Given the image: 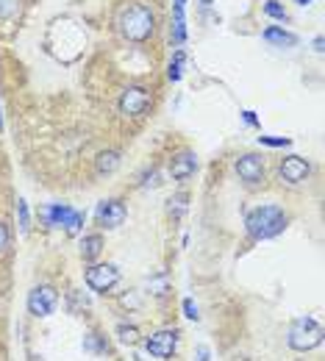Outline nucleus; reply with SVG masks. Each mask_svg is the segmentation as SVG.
I'll return each instance as SVG.
<instances>
[{
  "label": "nucleus",
  "mask_w": 325,
  "mask_h": 361,
  "mask_svg": "<svg viewBox=\"0 0 325 361\" xmlns=\"http://www.w3.org/2000/svg\"><path fill=\"white\" fill-rule=\"evenodd\" d=\"M125 214H128L125 203H123L120 197H109V200H100V203H97V209H94V223L100 228H106V231H111V228H120L125 223Z\"/></svg>",
  "instance_id": "obj_10"
},
{
  "label": "nucleus",
  "mask_w": 325,
  "mask_h": 361,
  "mask_svg": "<svg viewBox=\"0 0 325 361\" xmlns=\"http://www.w3.org/2000/svg\"><path fill=\"white\" fill-rule=\"evenodd\" d=\"M264 39H267V42H273V45H281V47L295 45V42H298V37H295V34H289V31H283V28H276V25L264 31Z\"/></svg>",
  "instance_id": "obj_16"
},
{
  "label": "nucleus",
  "mask_w": 325,
  "mask_h": 361,
  "mask_svg": "<svg viewBox=\"0 0 325 361\" xmlns=\"http://www.w3.org/2000/svg\"><path fill=\"white\" fill-rule=\"evenodd\" d=\"M186 6V0H176V8H184Z\"/></svg>",
  "instance_id": "obj_28"
},
{
  "label": "nucleus",
  "mask_w": 325,
  "mask_h": 361,
  "mask_svg": "<svg viewBox=\"0 0 325 361\" xmlns=\"http://www.w3.org/2000/svg\"><path fill=\"white\" fill-rule=\"evenodd\" d=\"M120 161H123V159H120L117 150H103V153L97 156V173H100V176H111V173L120 167Z\"/></svg>",
  "instance_id": "obj_15"
},
{
  "label": "nucleus",
  "mask_w": 325,
  "mask_h": 361,
  "mask_svg": "<svg viewBox=\"0 0 325 361\" xmlns=\"http://www.w3.org/2000/svg\"><path fill=\"white\" fill-rule=\"evenodd\" d=\"M25 306H28V314L34 317V319L50 317L56 312V306H59V292H56V286H50V283H37V286L28 292Z\"/></svg>",
  "instance_id": "obj_7"
},
{
  "label": "nucleus",
  "mask_w": 325,
  "mask_h": 361,
  "mask_svg": "<svg viewBox=\"0 0 325 361\" xmlns=\"http://www.w3.org/2000/svg\"><path fill=\"white\" fill-rule=\"evenodd\" d=\"M20 8H23V0H0V23L20 17Z\"/></svg>",
  "instance_id": "obj_19"
},
{
  "label": "nucleus",
  "mask_w": 325,
  "mask_h": 361,
  "mask_svg": "<svg viewBox=\"0 0 325 361\" xmlns=\"http://www.w3.org/2000/svg\"><path fill=\"white\" fill-rule=\"evenodd\" d=\"M0 131H3V117H0Z\"/></svg>",
  "instance_id": "obj_31"
},
{
  "label": "nucleus",
  "mask_w": 325,
  "mask_h": 361,
  "mask_svg": "<svg viewBox=\"0 0 325 361\" xmlns=\"http://www.w3.org/2000/svg\"><path fill=\"white\" fill-rule=\"evenodd\" d=\"M289 226V214L276 206V203H264L247 212L245 217V231L253 242H264V239H276Z\"/></svg>",
  "instance_id": "obj_1"
},
{
  "label": "nucleus",
  "mask_w": 325,
  "mask_h": 361,
  "mask_svg": "<svg viewBox=\"0 0 325 361\" xmlns=\"http://www.w3.org/2000/svg\"><path fill=\"white\" fill-rule=\"evenodd\" d=\"M186 200H189V195H186V192H178V195H173V197L167 200V203H170V206H167V212H170V217H173V220H181V217H184Z\"/></svg>",
  "instance_id": "obj_18"
},
{
  "label": "nucleus",
  "mask_w": 325,
  "mask_h": 361,
  "mask_svg": "<svg viewBox=\"0 0 325 361\" xmlns=\"http://www.w3.org/2000/svg\"><path fill=\"white\" fill-rule=\"evenodd\" d=\"M325 331L314 317H298L286 331V345L295 353H312L323 345Z\"/></svg>",
  "instance_id": "obj_3"
},
{
  "label": "nucleus",
  "mask_w": 325,
  "mask_h": 361,
  "mask_svg": "<svg viewBox=\"0 0 325 361\" xmlns=\"http://www.w3.org/2000/svg\"><path fill=\"white\" fill-rule=\"evenodd\" d=\"M84 350L92 353V356H103V353H109V342L100 334H87L84 336Z\"/></svg>",
  "instance_id": "obj_17"
},
{
  "label": "nucleus",
  "mask_w": 325,
  "mask_h": 361,
  "mask_svg": "<svg viewBox=\"0 0 325 361\" xmlns=\"http://www.w3.org/2000/svg\"><path fill=\"white\" fill-rule=\"evenodd\" d=\"M195 170H197V156H195L192 150H181V153H176V156L170 159V176L176 180L192 178Z\"/></svg>",
  "instance_id": "obj_12"
},
{
  "label": "nucleus",
  "mask_w": 325,
  "mask_h": 361,
  "mask_svg": "<svg viewBox=\"0 0 325 361\" xmlns=\"http://www.w3.org/2000/svg\"><path fill=\"white\" fill-rule=\"evenodd\" d=\"M184 314L189 317V319H200V314H197V306H195V300H192V298H186V300H184Z\"/></svg>",
  "instance_id": "obj_25"
},
{
  "label": "nucleus",
  "mask_w": 325,
  "mask_h": 361,
  "mask_svg": "<svg viewBox=\"0 0 325 361\" xmlns=\"http://www.w3.org/2000/svg\"><path fill=\"white\" fill-rule=\"evenodd\" d=\"M117 25H120V34L128 39V42H145L153 28H156V17H153V8L145 6V3H128L120 17H117Z\"/></svg>",
  "instance_id": "obj_2"
},
{
  "label": "nucleus",
  "mask_w": 325,
  "mask_h": 361,
  "mask_svg": "<svg viewBox=\"0 0 325 361\" xmlns=\"http://www.w3.org/2000/svg\"><path fill=\"white\" fill-rule=\"evenodd\" d=\"M197 361H209V348H206V345L197 348Z\"/></svg>",
  "instance_id": "obj_26"
},
{
  "label": "nucleus",
  "mask_w": 325,
  "mask_h": 361,
  "mask_svg": "<svg viewBox=\"0 0 325 361\" xmlns=\"http://www.w3.org/2000/svg\"><path fill=\"white\" fill-rule=\"evenodd\" d=\"M178 342H181V331L178 328H159V331H153L150 336L142 339V348L153 359L170 361L178 350Z\"/></svg>",
  "instance_id": "obj_4"
},
{
  "label": "nucleus",
  "mask_w": 325,
  "mask_h": 361,
  "mask_svg": "<svg viewBox=\"0 0 325 361\" xmlns=\"http://www.w3.org/2000/svg\"><path fill=\"white\" fill-rule=\"evenodd\" d=\"M242 117H245L247 126H256V114H253V111H242Z\"/></svg>",
  "instance_id": "obj_27"
},
{
  "label": "nucleus",
  "mask_w": 325,
  "mask_h": 361,
  "mask_svg": "<svg viewBox=\"0 0 325 361\" xmlns=\"http://www.w3.org/2000/svg\"><path fill=\"white\" fill-rule=\"evenodd\" d=\"M184 61H186V53H184V50H178V53H176V59L170 61V70H167L170 81H181V73H184Z\"/></svg>",
  "instance_id": "obj_20"
},
{
  "label": "nucleus",
  "mask_w": 325,
  "mask_h": 361,
  "mask_svg": "<svg viewBox=\"0 0 325 361\" xmlns=\"http://www.w3.org/2000/svg\"><path fill=\"white\" fill-rule=\"evenodd\" d=\"M153 106V92L147 87H128L120 94V114L123 117H142Z\"/></svg>",
  "instance_id": "obj_9"
},
{
  "label": "nucleus",
  "mask_w": 325,
  "mask_h": 361,
  "mask_svg": "<svg viewBox=\"0 0 325 361\" xmlns=\"http://www.w3.org/2000/svg\"><path fill=\"white\" fill-rule=\"evenodd\" d=\"M84 281H87V286L92 289L94 295H109V292L120 283V270H117V264L97 262V264H90V267H87Z\"/></svg>",
  "instance_id": "obj_6"
},
{
  "label": "nucleus",
  "mask_w": 325,
  "mask_h": 361,
  "mask_svg": "<svg viewBox=\"0 0 325 361\" xmlns=\"http://www.w3.org/2000/svg\"><path fill=\"white\" fill-rule=\"evenodd\" d=\"M42 217H45L47 226L64 228L70 236L81 233V228H84V214H81L78 209H70V206H64V203H50V206H45Z\"/></svg>",
  "instance_id": "obj_5"
},
{
  "label": "nucleus",
  "mask_w": 325,
  "mask_h": 361,
  "mask_svg": "<svg viewBox=\"0 0 325 361\" xmlns=\"http://www.w3.org/2000/svg\"><path fill=\"white\" fill-rule=\"evenodd\" d=\"M264 11H267V14L273 17V20H286V8L281 6L278 0H270V3L264 6Z\"/></svg>",
  "instance_id": "obj_24"
},
{
  "label": "nucleus",
  "mask_w": 325,
  "mask_h": 361,
  "mask_svg": "<svg viewBox=\"0 0 325 361\" xmlns=\"http://www.w3.org/2000/svg\"><path fill=\"white\" fill-rule=\"evenodd\" d=\"M200 3H203V6H209V3H211V0H200Z\"/></svg>",
  "instance_id": "obj_30"
},
{
  "label": "nucleus",
  "mask_w": 325,
  "mask_h": 361,
  "mask_svg": "<svg viewBox=\"0 0 325 361\" xmlns=\"http://www.w3.org/2000/svg\"><path fill=\"white\" fill-rule=\"evenodd\" d=\"M312 176V164L303 159V156H286V159H281L278 164V178L283 183H289V186H300L303 180H309Z\"/></svg>",
  "instance_id": "obj_11"
},
{
  "label": "nucleus",
  "mask_w": 325,
  "mask_h": 361,
  "mask_svg": "<svg viewBox=\"0 0 325 361\" xmlns=\"http://www.w3.org/2000/svg\"><path fill=\"white\" fill-rule=\"evenodd\" d=\"M114 336H117V342H123V345H128V348L142 342V331L134 322H120V325L114 328Z\"/></svg>",
  "instance_id": "obj_14"
},
{
  "label": "nucleus",
  "mask_w": 325,
  "mask_h": 361,
  "mask_svg": "<svg viewBox=\"0 0 325 361\" xmlns=\"http://www.w3.org/2000/svg\"><path fill=\"white\" fill-rule=\"evenodd\" d=\"M103 247H106V239L100 233H87L81 239V259L84 262H97L100 253H103Z\"/></svg>",
  "instance_id": "obj_13"
},
{
  "label": "nucleus",
  "mask_w": 325,
  "mask_h": 361,
  "mask_svg": "<svg viewBox=\"0 0 325 361\" xmlns=\"http://www.w3.org/2000/svg\"><path fill=\"white\" fill-rule=\"evenodd\" d=\"M17 212H20V231L28 233L31 228V214H28V203L25 200H17Z\"/></svg>",
  "instance_id": "obj_22"
},
{
  "label": "nucleus",
  "mask_w": 325,
  "mask_h": 361,
  "mask_svg": "<svg viewBox=\"0 0 325 361\" xmlns=\"http://www.w3.org/2000/svg\"><path fill=\"white\" fill-rule=\"evenodd\" d=\"M298 3H300V6H306V3H309V0H298Z\"/></svg>",
  "instance_id": "obj_29"
},
{
  "label": "nucleus",
  "mask_w": 325,
  "mask_h": 361,
  "mask_svg": "<svg viewBox=\"0 0 325 361\" xmlns=\"http://www.w3.org/2000/svg\"><path fill=\"white\" fill-rule=\"evenodd\" d=\"M8 247H11V228L0 220V259L8 253Z\"/></svg>",
  "instance_id": "obj_21"
},
{
  "label": "nucleus",
  "mask_w": 325,
  "mask_h": 361,
  "mask_svg": "<svg viewBox=\"0 0 325 361\" xmlns=\"http://www.w3.org/2000/svg\"><path fill=\"white\" fill-rule=\"evenodd\" d=\"M236 176L245 186H262L267 178V167H264V156L259 153H242L236 159Z\"/></svg>",
  "instance_id": "obj_8"
},
{
  "label": "nucleus",
  "mask_w": 325,
  "mask_h": 361,
  "mask_svg": "<svg viewBox=\"0 0 325 361\" xmlns=\"http://www.w3.org/2000/svg\"><path fill=\"white\" fill-rule=\"evenodd\" d=\"M259 142L267 147H289L292 145V139H286V136H259Z\"/></svg>",
  "instance_id": "obj_23"
}]
</instances>
